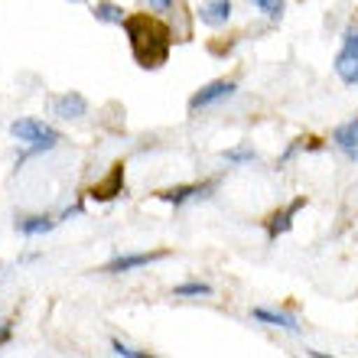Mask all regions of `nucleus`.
<instances>
[{
    "instance_id": "nucleus-1",
    "label": "nucleus",
    "mask_w": 358,
    "mask_h": 358,
    "mask_svg": "<svg viewBox=\"0 0 358 358\" xmlns=\"http://www.w3.org/2000/svg\"><path fill=\"white\" fill-rule=\"evenodd\" d=\"M121 27L131 39V52L137 59V66L160 69L170 59L173 29L166 23H160L157 17H147V13H134V17H124Z\"/></svg>"
},
{
    "instance_id": "nucleus-2",
    "label": "nucleus",
    "mask_w": 358,
    "mask_h": 358,
    "mask_svg": "<svg viewBox=\"0 0 358 358\" xmlns=\"http://www.w3.org/2000/svg\"><path fill=\"white\" fill-rule=\"evenodd\" d=\"M10 134L17 137L20 143H27L29 153H39V150H52L62 137H59L56 127H49L43 121H33V117H23V121H13L10 124Z\"/></svg>"
},
{
    "instance_id": "nucleus-3",
    "label": "nucleus",
    "mask_w": 358,
    "mask_h": 358,
    "mask_svg": "<svg viewBox=\"0 0 358 358\" xmlns=\"http://www.w3.org/2000/svg\"><path fill=\"white\" fill-rule=\"evenodd\" d=\"M117 192H124V163H114L111 170H108V176L98 179V182L88 189V196H92L94 202H108V199H114Z\"/></svg>"
},
{
    "instance_id": "nucleus-4",
    "label": "nucleus",
    "mask_w": 358,
    "mask_h": 358,
    "mask_svg": "<svg viewBox=\"0 0 358 358\" xmlns=\"http://www.w3.org/2000/svg\"><path fill=\"white\" fill-rule=\"evenodd\" d=\"M231 94H235V82H212V85L199 88V92L189 98V111H202V108L222 101V98H231Z\"/></svg>"
},
{
    "instance_id": "nucleus-5",
    "label": "nucleus",
    "mask_w": 358,
    "mask_h": 358,
    "mask_svg": "<svg viewBox=\"0 0 358 358\" xmlns=\"http://www.w3.org/2000/svg\"><path fill=\"white\" fill-rule=\"evenodd\" d=\"M52 114L66 117V121H78V117L88 114V101L78 92H66V94H59V98H52Z\"/></svg>"
},
{
    "instance_id": "nucleus-6",
    "label": "nucleus",
    "mask_w": 358,
    "mask_h": 358,
    "mask_svg": "<svg viewBox=\"0 0 358 358\" xmlns=\"http://www.w3.org/2000/svg\"><path fill=\"white\" fill-rule=\"evenodd\" d=\"M199 20L212 29L225 27L228 20H231V0H202L199 3Z\"/></svg>"
},
{
    "instance_id": "nucleus-7",
    "label": "nucleus",
    "mask_w": 358,
    "mask_h": 358,
    "mask_svg": "<svg viewBox=\"0 0 358 358\" xmlns=\"http://www.w3.org/2000/svg\"><path fill=\"white\" fill-rule=\"evenodd\" d=\"M306 206V199H293L290 206L287 208H280V212H273L271 218H267V235L271 238H280V235H287V231H290L293 228V215H296V212H300V208Z\"/></svg>"
},
{
    "instance_id": "nucleus-8",
    "label": "nucleus",
    "mask_w": 358,
    "mask_h": 358,
    "mask_svg": "<svg viewBox=\"0 0 358 358\" xmlns=\"http://www.w3.org/2000/svg\"><path fill=\"white\" fill-rule=\"evenodd\" d=\"M332 143H336L349 160H358V117L349 124H342V127H336V131H332Z\"/></svg>"
},
{
    "instance_id": "nucleus-9",
    "label": "nucleus",
    "mask_w": 358,
    "mask_h": 358,
    "mask_svg": "<svg viewBox=\"0 0 358 358\" xmlns=\"http://www.w3.org/2000/svg\"><path fill=\"white\" fill-rule=\"evenodd\" d=\"M166 257V251H153V255H124V257H114L111 264L104 267V273H124V271H134V267H147L153 261Z\"/></svg>"
},
{
    "instance_id": "nucleus-10",
    "label": "nucleus",
    "mask_w": 358,
    "mask_h": 358,
    "mask_svg": "<svg viewBox=\"0 0 358 358\" xmlns=\"http://www.w3.org/2000/svg\"><path fill=\"white\" fill-rule=\"evenodd\" d=\"M208 189H212V182H202V186H176V189L160 192V199L163 202H173V206H182V202H189V199L208 196Z\"/></svg>"
},
{
    "instance_id": "nucleus-11",
    "label": "nucleus",
    "mask_w": 358,
    "mask_h": 358,
    "mask_svg": "<svg viewBox=\"0 0 358 358\" xmlns=\"http://www.w3.org/2000/svg\"><path fill=\"white\" fill-rule=\"evenodd\" d=\"M257 322H267V326H277V329H287V332H300V322L287 316V313H273V310H255L251 313Z\"/></svg>"
},
{
    "instance_id": "nucleus-12",
    "label": "nucleus",
    "mask_w": 358,
    "mask_h": 358,
    "mask_svg": "<svg viewBox=\"0 0 358 358\" xmlns=\"http://www.w3.org/2000/svg\"><path fill=\"white\" fill-rule=\"evenodd\" d=\"M336 76H339L345 85H358V56L339 52V56H336Z\"/></svg>"
},
{
    "instance_id": "nucleus-13",
    "label": "nucleus",
    "mask_w": 358,
    "mask_h": 358,
    "mask_svg": "<svg viewBox=\"0 0 358 358\" xmlns=\"http://www.w3.org/2000/svg\"><path fill=\"white\" fill-rule=\"evenodd\" d=\"M56 225L49 215H29V218H20L17 222V228H20V235H27V238H33V235H46L49 228Z\"/></svg>"
},
{
    "instance_id": "nucleus-14",
    "label": "nucleus",
    "mask_w": 358,
    "mask_h": 358,
    "mask_svg": "<svg viewBox=\"0 0 358 358\" xmlns=\"http://www.w3.org/2000/svg\"><path fill=\"white\" fill-rule=\"evenodd\" d=\"M94 20H101V23H124V10L111 0H101V3H94Z\"/></svg>"
},
{
    "instance_id": "nucleus-15",
    "label": "nucleus",
    "mask_w": 358,
    "mask_h": 358,
    "mask_svg": "<svg viewBox=\"0 0 358 358\" xmlns=\"http://www.w3.org/2000/svg\"><path fill=\"white\" fill-rule=\"evenodd\" d=\"M208 293H212V287H208V283H199V280L173 287V296H208Z\"/></svg>"
},
{
    "instance_id": "nucleus-16",
    "label": "nucleus",
    "mask_w": 358,
    "mask_h": 358,
    "mask_svg": "<svg viewBox=\"0 0 358 358\" xmlns=\"http://www.w3.org/2000/svg\"><path fill=\"white\" fill-rule=\"evenodd\" d=\"M261 13H267L271 20H280L283 17V0H251Z\"/></svg>"
},
{
    "instance_id": "nucleus-17",
    "label": "nucleus",
    "mask_w": 358,
    "mask_h": 358,
    "mask_svg": "<svg viewBox=\"0 0 358 358\" xmlns=\"http://www.w3.org/2000/svg\"><path fill=\"white\" fill-rule=\"evenodd\" d=\"M222 157H225L228 163H255V160H257V153L248 150V147H235V150H225Z\"/></svg>"
},
{
    "instance_id": "nucleus-18",
    "label": "nucleus",
    "mask_w": 358,
    "mask_h": 358,
    "mask_svg": "<svg viewBox=\"0 0 358 358\" xmlns=\"http://www.w3.org/2000/svg\"><path fill=\"white\" fill-rule=\"evenodd\" d=\"M111 352L114 355H124V358H143V352L131 349V345H124V342H111Z\"/></svg>"
},
{
    "instance_id": "nucleus-19",
    "label": "nucleus",
    "mask_w": 358,
    "mask_h": 358,
    "mask_svg": "<svg viewBox=\"0 0 358 358\" xmlns=\"http://www.w3.org/2000/svg\"><path fill=\"white\" fill-rule=\"evenodd\" d=\"M10 336H13V322L0 320V345H7V342H10Z\"/></svg>"
},
{
    "instance_id": "nucleus-20",
    "label": "nucleus",
    "mask_w": 358,
    "mask_h": 358,
    "mask_svg": "<svg viewBox=\"0 0 358 358\" xmlns=\"http://www.w3.org/2000/svg\"><path fill=\"white\" fill-rule=\"evenodd\" d=\"M153 10H166V7H173V0H147Z\"/></svg>"
},
{
    "instance_id": "nucleus-21",
    "label": "nucleus",
    "mask_w": 358,
    "mask_h": 358,
    "mask_svg": "<svg viewBox=\"0 0 358 358\" xmlns=\"http://www.w3.org/2000/svg\"><path fill=\"white\" fill-rule=\"evenodd\" d=\"M72 3H78V0H72Z\"/></svg>"
}]
</instances>
